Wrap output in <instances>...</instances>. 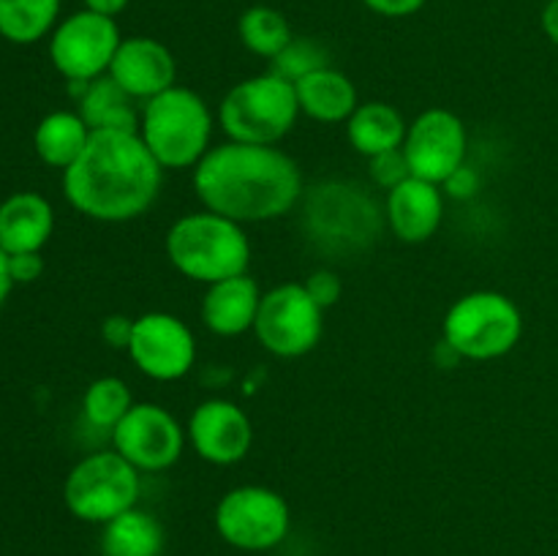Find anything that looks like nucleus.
<instances>
[{
	"instance_id": "obj_1",
	"label": "nucleus",
	"mask_w": 558,
	"mask_h": 556,
	"mask_svg": "<svg viewBox=\"0 0 558 556\" xmlns=\"http://www.w3.org/2000/svg\"><path fill=\"white\" fill-rule=\"evenodd\" d=\"M196 200L238 223L289 216L305 196L300 164L278 145L221 142L194 167Z\"/></svg>"
},
{
	"instance_id": "obj_2",
	"label": "nucleus",
	"mask_w": 558,
	"mask_h": 556,
	"mask_svg": "<svg viewBox=\"0 0 558 556\" xmlns=\"http://www.w3.org/2000/svg\"><path fill=\"white\" fill-rule=\"evenodd\" d=\"M163 172L136 131H93L82 156L63 172V194L85 218L125 223L156 205Z\"/></svg>"
},
{
	"instance_id": "obj_3",
	"label": "nucleus",
	"mask_w": 558,
	"mask_h": 556,
	"mask_svg": "<svg viewBox=\"0 0 558 556\" xmlns=\"http://www.w3.org/2000/svg\"><path fill=\"white\" fill-rule=\"evenodd\" d=\"M163 251L180 276L205 287L243 276L251 267V240L243 223L205 207L185 213L167 229Z\"/></svg>"
},
{
	"instance_id": "obj_4",
	"label": "nucleus",
	"mask_w": 558,
	"mask_h": 556,
	"mask_svg": "<svg viewBox=\"0 0 558 556\" xmlns=\"http://www.w3.org/2000/svg\"><path fill=\"white\" fill-rule=\"evenodd\" d=\"M216 114L196 90L174 85L140 104L136 134L163 169H194L213 147Z\"/></svg>"
},
{
	"instance_id": "obj_5",
	"label": "nucleus",
	"mask_w": 558,
	"mask_h": 556,
	"mask_svg": "<svg viewBox=\"0 0 558 556\" xmlns=\"http://www.w3.org/2000/svg\"><path fill=\"white\" fill-rule=\"evenodd\" d=\"M523 314L515 300L496 289H474L447 309L441 341L461 360L490 363L521 343Z\"/></svg>"
},
{
	"instance_id": "obj_6",
	"label": "nucleus",
	"mask_w": 558,
	"mask_h": 556,
	"mask_svg": "<svg viewBox=\"0 0 558 556\" xmlns=\"http://www.w3.org/2000/svg\"><path fill=\"white\" fill-rule=\"evenodd\" d=\"M298 90L272 71L248 76L229 87L218 104L216 120L227 140L248 145H278L300 120Z\"/></svg>"
},
{
	"instance_id": "obj_7",
	"label": "nucleus",
	"mask_w": 558,
	"mask_h": 556,
	"mask_svg": "<svg viewBox=\"0 0 558 556\" xmlns=\"http://www.w3.org/2000/svg\"><path fill=\"white\" fill-rule=\"evenodd\" d=\"M303 200L308 234L322 251H360L379 238L385 207L379 210L363 185L330 180Z\"/></svg>"
},
{
	"instance_id": "obj_8",
	"label": "nucleus",
	"mask_w": 558,
	"mask_h": 556,
	"mask_svg": "<svg viewBox=\"0 0 558 556\" xmlns=\"http://www.w3.org/2000/svg\"><path fill=\"white\" fill-rule=\"evenodd\" d=\"M142 472L118 450H98L80 458L65 474L63 501L85 523H109L140 505Z\"/></svg>"
},
{
	"instance_id": "obj_9",
	"label": "nucleus",
	"mask_w": 558,
	"mask_h": 556,
	"mask_svg": "<svg viewBox=\"0 0 558 556\" xmlns=\"http://www.w3.org/2000/svg\"><path fill=\"white\" fill-rule=\"evenodd\" d=\"M218 537L245 554H265L278 548L292 529L289 501L267 485L245 483L229 488L218 499L216 516Z\"/></svg>"
},
{
	"instance_id": "obj_10",
	"label": "nucleus",
	"mask_w": 558,
	"mask_h": 556,
	"mask_svg": "<svg viewBox=\"0 0 558 556\" xmlns=\"http://www.w3.org/2000/svg\"><path fill=\"white\" fill-rule=\"evenodd\" d=\"M325 333V309L303 287L287 281L262 294L254 336L272 358L294 360L314 352Z\"/></svg>"
},
{
	"instance_id": "obj_11",
	"label": "nucleus",
	"mask_w": 558,
	"mask_h": 556,
	"mask_svg": "<svg viewBox=\"0 0 558 556\" xmlns=\"http://www.w3.org/2000/svg\"><path fill=\"white\" fill-rule=\"evenodd\" d=\"M120 41L123 36L112 16L82 9L58 22L49 36V60L63 80L93 82L109 74Z\"/></svg>"
},
{
	"instance_id": "obj_12",
	"label": "nucleus",
	"mask_w": 558,
	"mask_h": 556,
	"mask_svg": "<svg viewBox=\"0 0 558 556\" xmlns=\"http://www.w3.org/2000/svg\"><path fill=\"white\" fill-rule=\"evenodd\" d=\"M129 358L142 376L153 382H180L194 371L196 336L189 322L169 311H145L134 316Z\"/></svg>"
},
{
	"instance_id": "obj_13",
	"label": "nucleus",
	"mask_w": 558,
	"mask_h": 556,
	"mask_svg": "<svg viewBox=\"0 0 558 556\" xmlns=\"http://www.w3.org/2000/svg\"><path fill=\"white\" fill-rule=\"evenodd\" d=\"M112 450L140 472H167L183 458L189 436L180 420L167 407L140 401L125 412V418L109 434Z\"/></svg>"
},
{
	"instance_id": "obj_14",
	"label": "nucleus",
	"mask_w": 558,
	"mask_h": 556,
	"mask_svg": "<svg viewBox=\"0 0 558 556\" xmlns=\"http://www.w3.org/2000/svg\"><path fill=\"white\" fill-rule=\"evenodd\" d=\"M401 150L412 169V178L445 185V180L466 164V125L452 109L430 107L409 123Z\"/></svg>"
},
{
	"instance_id": "obj_15",
	"label": "nucleus",
	"mask_w": 558,
	"mask_h": 556,
	"mask_svg": "<svg viewBox=\"0 0 558 556\" xmlns=\"http://www.w3.org/2000/svg\"><path fill=\"white\" fill-rule=\"evenodd\" d=\"M189 445L196 456L216 467H232L251 452L254 423L248 414L229 398H207L196 403L185 425Z\"/></svg>"
},
{
	"instance_id": "obj_16",
	"label": "nucleus",
	"mask_w": 558,
	"mask_h": 556,
	"mask_svg": "<svg viewBox=\"0 0 558 556\" xmlns=\"http://www.w3.org/2000/svg\"><path fill=\"white\" fill-rule=\"evenodd\" d=\"M109 76L134 101L145 104L158 93L178 85V60L172 49L150 36H129L120 41L118 55L109 65Z\"/></svg>"
},
{
	"instance_id": "obj_17",
	"label": "nucleus",
	"mask_w": 558,
	"mask_h": 556,
	"mask_svg": "<svg viewBox=\"0 0 558 556\" xmlns=\"http://www.w3.org/2000/svg\"><path fill=\"white\" fill-rule=\"evenodd\" d=\"M445 221V189L428 180L409 178L387 191L385 223L401 243H428Z\"/></svg>"
},
{
	"instance_id": "obj_18",
	"label": "nucleus",
	"mask_w": 558,
	"mask_h": 556,
	"mask_svg": "<svg viewBox=\"0 0 558 556\" xmlns=\"http://www.w3.org/2000/svg\"><path fill=\"white\" fill-rule=\"evenodd\" d=\"M262 294L265 292H262L259 281L251 273L210 283L205 289V298H202V322H205V327L213 336H243V333L254 330Z\"/></svg>"
},
{
	"instance_id": "obj_19",
	"label": "nucleus",
	"mask_w": 558,
	"mask_h": 556,
	"mask_svg": "<svg viewBox=\"0 0 558 556\" xmlns=\"http://www.w3.org/2000/svg\"><path fill=\"white\" fill-rule=\"evenodd\" d=\"M54 232V210L47 196L16 191L0 202V249L5 254L41 251Z\"/></svg>"
},
{
	"instance_id": "obj_20",
	"label": "nucleus",
	"mask_w": 558,
	"mask_h": 556,
	"mask_svg": "<svg viewBox=\"0 0 558 556\" xmlns=\"http://www.w3.org/2000/svg\"><path fill=\"white\" fill-rule=\"evenodd\" d=\"M69 90L76 98V112L90 131L140 129V101H134L109 74L93 82H69Z\"/></svg>"
},
{
	"instance_id": "obj_21",
	"label": "nucleus",
	"mask_w": 558,
	"mask_h": 556,
	"mask_svg": "<svg viewBox=\"0 0 558 556\" xmlns=\"http://www.w3.org/2000/svg\"><path fill=\"white\" fill-rule=\"evenodd\" d=\"M294 90H298L300 112L316 123H347L354 109L360 107L354 82L332 65H325V69L294 82Z\"/></svg>"
},
{
	"instance_id": "obj_22",
	"label": "nucleus",
	"mask_w": 558,
	"mask_h": 556,
	"mask_svg": "<svg viewBox=\"0 0 558 556\" xmlns=\"http://www.w3.org/2000/svg\"><path fill=\"white\" fill-rule=\"evenodd\" d=\"M409 123L392 104L360 101L352 118L347 120V140L363 158L381 156L403 147Z\"/></svg>"
},
{
	"instance_id": "obj_23",
	"label": "nucleus",
	"mask_w": 558,
	"mask_h": 556,
	"mask_svg": "<svg viewBox=\"0 0 558 556\" xmlns=\"http://www.w3.org/2000/svg\"><path fill=\"white\" fill-rule=\"evenodd\" d=\"M90 134L93 131L87 129L76 109L74 112L58 109V112H49L38 120L36 131H33V147L47 167L65 172L82 156Z\"/></svg>"
},
{
	"instance_id": "obj_24",
	"label": "nucleus",
	"mask_w": 558,
	"mask_h": 556,
	"mask_svg": "<svg viewBox=\"0 0 558 556\" xmlns=\"http://www.w3.org/2000/svg\"><path fill=\"white\" fill-rule=\"evenodd\" d=\"M167 532L153 512L140 505L101 527V556H161Z\"/></svg>"
},
{
	"instance_id": "obj_25",
	"label": "nucleus",
	"mask_w": 558,
	"mask_h": 556,
	"mask_svg": "<svg viewBox=\"0 0 558 556\" xmlns=\"http://www.w3.org/2000/svg\"><path fill=\"white\" fill-rule=\"evenodd\" d=\"M63 0H0V36L11 44H36L58 27Z\"/></svg>"
},
{
	"instance_id": "obj_26",
	"label": "nucleus",
	"mask_w": 558,
	"mask_h": 556,
	"mask_svg": "<svg viewBox=\"0 0 558 556\" xmlns=\"http://www.w3.org/2000/svg\"><path fill=\"white\" fill-rule=\"evenodd\" d=\"M238 36L256 58L272 60L294 38L289 20L272 5H251L240 14Z\"/></svg>"
},
{
	"instance_id": "obj_27",
	"label": "nucleus",
	"mask_w": 558,
	"mask_h": 556,
	"mask_svg": "<svg viewBox=\"0 0 558 556\" xmlns=\"http://www.w3.org/2000/svg\"><path fill=\"white\" fill-rule=\"evenodd\" d=\"M134 396H131L129 385L120 376H98L85 387L82 396V414H85L87 425L98 431L112 434L114 425L125 418L131 407H134Z\"/></svg>"
},
{
	"instance_id": "obj_28",
	"label": "nucleus",
	"mask_w": 558,
	"mask_h": 556,
	"mask_svg": "<svg viewBox=\"0 0 558 556\" xmlns=\"http://www.w3.org/2000/svg\"><path fill=\"white\" fill-rule=\"evenodd\" d=\"M325 65H330V55H327V49L322 47L319 41H314V38H303V36H294L292 41L287 44V47L281 49V52L276 55V58L270 60V69L272 74H278L281 80L287 82H300L303 76L314 74V71L325 69Z\"/></svg>"
},
{
	"instance_id": "obj_29",
	"label": "nucleus",
	"mask_w": 558,
	"mask_h": 556,
	"mask_svg": "<svg viewBox=\"0 0 558 556\" xmlns=\"http://www.w3.org/2000/svg\"><path fill=\"white\" fill-rule=\"evenodd\" d=\"M368 174L371 180H374V185H379L381 191H390L396 189V185H401L403 180L412 178V169H409V161L407 156H403V150L398 147V150L368 158Z\"/></svg>"
},
{
	"instance_id": "obj_30",
	"label": "nucleus",
	"mask_w": 558,
	"mask_h": 556,
	"mask_svg": "<svg viewBox=\"0 0 558 556\" xmlns=\"http://www.w3.org/2000/svg\"><path fill=\"white\" fill-rule=\"evenodd\" d=\"M303 287L308 289L311 298H314L325 311L332 309L343 294L341 276H338L336 270H330V267H319V270L311 273V276L303 281Z\"/></svg>"
},
{
	"instance_id": "obj_31",
	"label": "nucleus",
	"mask_w": 558,
	"mask_h": 556,
	"mask_svg": "<svg viewBox=\"0 0 558 556\" xmlns=\"http://www.w3.org/2000/svg\"><path fill=\"white\" fill-rule=\"evenodd\" d=\"M131 333H134V316L109 314L101 319V338L112 349H129Z\"/></svg>"
},
{
	"instance_id": "obj_32",
	"label": "nucleus",
	"mask_w": 558,
	"mask_h": 556,
	"mask_svg": "<svg viewBox=\"0 0 558 556\" xmlns=\"http://www.w3.org/2000/svg\"><path fill=\"white\" fill-rule=\"evenodd\" d=\"M9 270L14 283H33L41 278L44 259L41 251H31V254H9Z\"/></svg>"
},
{
	"instance_id": "obj_33",
	"label": "nucleus",
	"mask_w": 558,
	"mask_h": 556,
	"mask_svg": "<svg viewBox=\"0 0 558 556\" xmlns=\"http://www.w3.org/2000/svg\"><path fill=\"white\" fill-rule=\"evenodd\" d=\"M428 0H363V5L374 14L387 16V20H403V16L417 14Z\"/></svg>"
},
{
	"instance_id": "obj_34",
	"label": "nucleus",
	"mask_w": 558,
	"mask_h": 556,
	"mask_svg": "<svg viewBox=\"0 0 558 556\" xmlns=\"http://www.w3.org/2000/svg\"><path fill=\"white\" fill-rule=\"evenodd\" d=\"M441 189H445L450 196H456V200H469V196L477 194V189H480L477 169L469 167V164H463L456 174H450V178L445 180V185H441Z\"/></svg>"
},
{
	"instance_id": "obj_35",
	"label": "nucleus",
	"mask_w": 558,
	"mask_h": 556,
	"mask_svg": "<svg viewBox=\"0 0 558 556\" xmlns=\"http://www.w3.org/2000/svg\"><path fill=\"white\" fill-rule=\"evenodd\" d=\"M539 25H543L545 36H548L558 47V0H548V3H545L543 16H539Z\"/></svg>"
},
{
	"instance_id": "obj_36",
	"label": "nucleus",
	"mask_w": 558,
	"mask_h": 556,
	"mask_svg": "<svg viewBox=\"0 0 558 556\" xmlns=\"http://www.w3.org/2000/svg\"><path fill=\"white\" fill-rule=\"evenodd\" d=\"M82 3H85V9L96 11V14L112 16L114 20V16L123 14V11L129 9L131 0H82Z\"/></svg>"
},
{
	"instance_id": "obj_37",
	"label": "nucleus",
	"mask_w": 558,
	"mask_h": 556,
	"mask_svg": "<svg viewBox=\"0 0 558 556\" xmlns=\"http://www.w3.org/2000/svg\"><path fill=\"white\" fill-rule=\"evenodd\" d=\"M14 278H11V270H9V254H5L3 249H0V309L5 305V300H9L11 289H14Z\"/></svg>"
}]
</instances>
